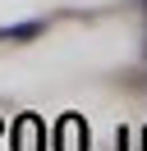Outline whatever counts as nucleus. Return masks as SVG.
I'll use <instances>...</instances> for the list:
<instances>
[{
  "instance_id": "2",
  "label": "nucleus",
  "mask_w": 147,
  "mask_h": 151,
  "mask_svg": "<svg viewBox=\"0 0 147 151\" xmlns=\"http://www.w3.org/2000/svg\"><path fill=\"white\" fill-rule=\"evenodd\" d=\"M18 151H37V119L18 124Z\"/></svg>"
},
{
  "instance_id": "3",
  "label": "nucleus",
  "mask_w": 147,
  "mask_h": 151,
  "mask_svg": "<svg viewBox=\"0 0 147 151\" xmlns=\"http://www.w3.org/2000/svg\"><path fill=\"white\" fill-rule=\"evenodd\" d=\"M32 32H41V23H18V28H5L0 37H32Z\"/></svg>"
},
{
  "instance_id": "1",
  "label": "nucleus",
  "mask_w": 147,
  "mask_h": 151,
  "mask_svg": "<svg viewBox=\"0 0 147 151\" xmlns=\"http://www.w3.org/2000/svg\"><path fill=\"white\" fill-rule=\"evenodd\" d=\"M60 151H87V128H83L74 114L60 124Z\"/></svg>"
}]
</instances>
